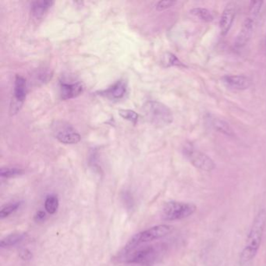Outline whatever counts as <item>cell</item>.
<instances>
[{"mask_svg":"<svg viewBox=\"0 0 266 266\" xmlns=\"http://www.w3.org/2000/svg\"><path fill=\"white\" fill-rule=\"evenodd\" d=\"M266 225V210L261 209L254 217L245 247L240 255V263L248 264L255 258L260 248Z\"/></svg>","mask_w":266,"mask_h":266,"instance_id":"6da1fadb","label":"cell"},{"mask_svg":"<svg viewBox=\"0 0 266 266\" xmlns=\"http://www.w3.org/2000/svg\"><path fill=\"white\" fill-rule=\"evenodd\" d=\"M143 113L146 121L157 127L171 124L174 115L167 106L157 101H150L143 106Z\"/></svg>","mask_w":266,"mask_h":266,"instance_id":"7a4b0ae2","label":"cell"},{"mask_svg":"<svg viewBox=\"0 0 266 266\" xmlns=\"http://www.w3.org/2000/svg\"><path fill=\"white\" fill-rule=\"evenodd\" d=\"M262 4V1H251L250 2L248 16L247 17L243 23L242 27L234 41V47L237 50L245 47L250 41L256 26L257 20L260 14Z\"/></svg>","mask_w":266,"mask_h":266,"instance_id":"3957f363","label":"cell"},{"mask_svg":"<svg viewBox=\"0 0 266 266\" xmlns=\"http://www.w3.org/2000/svg\"><path fill=\"white\" fill-rule=\"evenodd\" d=\"M126 255V262L139 266H151L160 259L163 252L162 246H145L131 249Z\"/></svg>","mask_w":266,"mask_h":266,"instance_id":"277c9868","label":"cell"},{"mask_svg":"<svg viewBox=\"0 0 266 266\" xmlns=\"http://www.w3.org/2000/svg\"><path fill=\"white\" fill-rule=\"evenodd\" d=\"M172 231H173V227L171 226L159 225L146 231H142L141 233L134 235V237L130 239L126 245V249L127 250H131V249L136 248L143 244L144 245L146 243L152 242L156 240L162 238L168 234H170Z\"/></svg>","mask_w":266,"mask_h":266,"instance_id":"5b68a950","label":"cell"},{"mask_svg":"<svg viewBox=\"0 0 266 266\" xmlns=\"http://www.w3.org/2000/svg\"><path fill=\"white\" fill-rule=\"evenodd\" d=\"M197 210L195 204L183 201H169L162 208V219L166 221L181 220L193 215Z\"/></svg>","mask_w":266,"mask_h":266,"instance_id":"8992f818","label":"cell"},{"mask_svg":"<svg viewBox=\"0 0 266 266\" xmlns=\"http://www.w3.org/2000/svg\"><path fill=\"white\" fill-rule=\"evenodd\" d=\"M52 131L55 138L64 144H77L81 141V135L72 125L65 121H54Z\"/></svg>","mask_w":266,"mask_h":266,"instance_id":"52a82bcc","label":"cell"},{"mask_svg":"<svg viewBox=\"0 0 266 266\" xmlns=\"http://www.w3.org/2000/svg\"><path fill=\"white\" fill-rule=\"evenodd\" d=\"M183 154L190 162L198 170L211 172L215 168L214 161L204 152L196 149L192 144H187L184 146Z\"/></svg>","mask_w":266,"mask_h":266,"instance_id":"ba28073f","label":"cell"},{"mask_svg":"<svg viewBox=\"0 0 266 266\" xmlns=\"http://www.w3.org/2000/svg\"><path fill=\"white\" fill-rule=\"evenodd\" d=\"M236 12H237V6L234 2H228L227 6H225L224 10L221 15L220 20H219V28H220V33L222 35L226 36L229 33L230 30L233 25Z\"/></svg>","mask_w":266,"mask_h":266,"instance_id":"9c48e42d","label":"cell"},{"mask_svg":"<svg viewBox=\"0 0 266 266\" xmlns=\"http://www.w3.org/2000/svg\"><path fill=\"white\" fill-rule=\"evenodd\" d=\"M227 89L237 91H244L249 89L251 81L245 75H226L221 79Z\"/></svg>","mask_w":266,"mask_h":266,"instance_id":"30bf717a","label":"cell"},{"mask_svg":"<svg viewBox=\"0 0 266 266\" xmlns=\"http://www.w3.org/2000/svg\"><path fill=\"white\" fill-rule=\"evenodd\" d=\"M83 91V85L80 82L67 83L65 81H60V95L63 100L77 97L81 95Z\"/></svg>","mask_w":266,"mask_h":266,"instance_id":"8fae6325","label":"cell"},{"mask_svg":"<svg viewBox=\"0 0 266 266\" xmlns=\"http://www.w3.org/2000/svg\"><path fill=\"white\" fill-rule=\"evenodd\" d=\"M207 121H209V126L216 130L217 132L221 133L228 137H234V131L229 123H227L223 119L209 115Z\"/></svg>","mask_w":266,"mask_h":266,"instance_id":"7c38bea8","label":"cell"},{"mask_svg":"<svg viewBox=\"0 0 266 266\" xmlns=\"http://www.w3.org/2000/svg\"><path fill=\"white\" fill-rule=\"evenodd\" d=\"M126 92V85L124 81H118L117 83L102 91L101 95H104L110 99H121Z\"/></svg>","mask_w":266,"mask_h":266,"instance_id":"4fadbf2b","label":"cell"},{"mask_svg":"<svg viewBox=\"0 0 266 266\" xmlns=\"http://www.w3.org/2000/svg\"><path fill=\"white\" fill-rule=\"evenodd\" d=\"M53 4L50 0H37L31 5V13L35 19H41Z\"/></svg>","mask_w":266,"mask_h":266,"instance_id":"5bb4252c","label":"cell"},{"mask_svg":"<svg viewBox=\"0 0 266 266\" xmlns=\"http://www.w3.org/2000/svg\"><path fill=\"white\" fill-rule=\"evenodd\" d=\"M27 95V82L24 77L17 75L14 81V99L17 103L21 105L25 100Z\"/></svg>","mask_w":266,"mask_h":266,"instance_id":"9a60e30c","label":"cell"},{"mask_svg":"<svg viewBox=\"0 0 266 266\" xmlns=\"http://www.w3.org/2000/svg\"><path fill=\"white\" fill-rule=\"evenodd\" d=\"M190 14H192L194 18H197V20L201 22L209 23L212 22L214 19L213 14L210 10L202 7H197L190 10Z\"/></svg>","mask_w":266,"mask_h":266,"instance_id":"2e32d148","label":"cell"},{"mask_svg":"<svg viewBox=\"0 0 266 266\" xmlns=\"http://www.w3.org/2000/svg\"><path fill=\"white\" fill-rule=\"evenodd\" d=\"M26 237V234L24 233H14L2 239L1 241V247L2 248H9V247L14 246L18 243L24 241Z\"/></svg>","mask_w":266,"mask_h":266,"instance_id":"e0dca14e","label":"cell"},{"mask_svg":"<svg viewBox=\"0 0 266 266\" xmlns=\"http://www.w3.org/2000/svg\"><path fill=\"white\" fill-rule=\"evenodd\" d=\"M20 205L21 202H12V203L3 205L0 210V218L2 219L8 217L14 212L17 211L20 208Z\"/></svg>","mask_w":266,"mask_h":266,"instance_id":"ac0fdd59","label":"cell"},{"mask_svg":"<svg viewBox=\"0 0 266 266\" xmlns=\"http://www.w3.org/2000/svg\"><path fill=\"white\" fill-rule=\"evenodd\" d=\"M59 207V199L55 195H50L46 197L45 201V208L50 214H54L57 211Z\"/></svg>","mask_w":266,"mask_h":266,"instance_id":"d6986e66","label":"cell"},{"mask_svg":"<svg viewBox=\"0 0 266 266\" xmlns=\"http://www.w3.org/2000/svg\"><path fill=\"white\" fill-rule=\"evenodd\" d=\"M24 174V171L21 169L18 168H2L0 171V175L2 178L15 177Z\"/></svg>","mask_w":266,"mask_h":266,"instance_id":"ffe728a7","label":"cell"},{"mask_svg":"<svg viewBox=\"0 0 266 266\" xmlns=\"http://www.w3.org/2000/svg\"><path fill=\"white\" fill-rule=\"evenodd\" d=\"M119 113L123 118L132 122L134 124H136V123L138 122V115L134 111L130 109H121L119 111Z\"/></svg>","mask_w":266,"mask_h":266,"instance_id":"44dd1931","label":"cell"},{"mask_svg":"<svg viewBox=\"0 0 266 266\" xmlns=\"http://www.w3.org/2000/svg\"><path fill=\"white\" fill-rule=\"evenodd\" d=\"M165 63L167 64V67H171V66H176V67H185V65L181 61H179V59L175 55L172 53H167Z\"/></svg>","mask_w":266,"mask_h":266,"instance_id":"7402d4cb","label":"cell"},{"mask_svg":"<svg viewBox=\"0 0 266 266\" xmlns=\"http://www.w3.org/2000/svg\"><path fill=\"white\" fill-rule=\"evenodd\" d=\"M175 1H171V0H163V1H160L156 5V10L159 11H162V10H166V9L170 8L171 6H174L175 4Z\"/></svg>","mask_w":266,"mask_h":266,"instance_id":"603a6c76","label":"cell"},{"mask_svg":"<svg viewBox=\"0 0 266 266\" xmlns=\"http://www.w3.org/2000/svg\"><path fill=\"white\" fill-rule=\"evenodd\" d=\"M46 213L42 211L37 212V214L35 217V219L37 222H42L44 219H46Z\"/></svg>","mask_w":266,"mask_h":266,"instance_id":"cb8c5ba5","label":"cell"},{"mask_svg":"<svg viewBox=\"0 0 266 266\" xmlns=\"http://www.w3.org/2000/svg\"></svg>","mask_w":266,"mask_h":266,"instance_id":"d4e9b609","label":"cell"}]
</instances>
